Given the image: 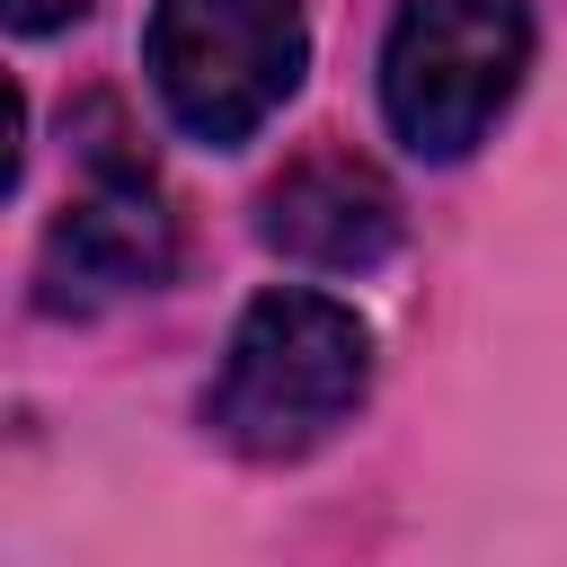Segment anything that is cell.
<instances>
[{
	"instance_id": "2",
	"label": "cell",
	"mask_w": 567,
	"mask_h": 567,
	"mask_svg": "<svg viewBox=\"0 0 567 567\" xmlns=\"http://www.w3.org/2000/svg\"><path fill=\"white\" fill-rule=\"evenodd\" d=\"M532 71L523 0H399L381 35V115L416 159H470Z\"/></svg>"
},
{
	"instance_id": "4",
	"label": "cell",
	"mask_w": 567,
	"mask_h": 567,
	"mask_svg": "<svg viewBox=\"0 0 567 567\" xmlns=\"http://www.w3.org/2000/svg\"><path fill=\"white\" fill-rule=\"evenodd\" d=\"M177 275V213L151 177L142 151H124V133L89 142V177L71 186V204L44 230L35 257V310L44 319H97L106 301L159 292Z\"/></svg>"
},
{
	"instance_id": "5",
	"label": "cell",
	"mask_w": 567,
	"mask_h": 567,
	"mask_svg": "<svg viewBox=\"0 0 567 567\" xmlns=\"http://www.w3.org/2000/svg\"><path fill=\"white\" fill-rule=\"evenodd\" d=\"M257 239L319 275H372L399 248V195L363 151H301L257 195Z\"/></svg>"
},
{
	"instance_id": "3",
	"label": "cell",
	"mask_w": 567,
	"mask_h": 567,
	"mask_svg": "<svg viewBox=\"0 0 567 567\" xmlns=\"http://www.w3.org/2000/svg\"><path fill=\"white\" fill-rule=\"evenodd\" d=\"M142 71L177 133L239 151L310 71L301 0H151Z\"/></svg>"
},
{
	"instance_id": "1",
	"label": "cell",
	"mask_w": 567,
	"mask_h": 567,
	"mask_svg": "<svg viewBox=\"0 0 567 567\" xmlns=\"http://www.w3.org/2000/svg\"><path fill=\"white\" fill-rule=\"evenodd\" d=\"M372 390V328L354 301L310 284H266L204 390V434L239 461H310L337 425H354Z\"/></svg>"
},
{
	"instance_id": "6",
	"label": "cell",
	"mask_w": 567,
	"mask_h": 567,
	"mask_svg": "<svg viewBox=\"0 0 567 567\" xmlns=\"http://www.w3.org/2000/svg\"><path fill=\"white\" fill-rule=\"evenodd\" d=\"M97 0H9V35H62V27H80Z\"/></svg>"
}]
</instances>
